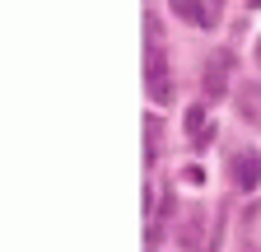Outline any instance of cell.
I'll use <instances>...</instances> for the list:
<instances>
[{
  "label": "cell",
  "mask_w": 261,
  "mask_h": 252,
  "mask_svg": "<svg viewBox=\"0 0 261 252\" xmlns=\"http://www.w3.org/2000/svg\"><path fill=\"white\" fill-rule=\"evenodd\" d=\"M238 182H243V187L256 182V159H252V154H243V159H238Z\"/></svg>",
  "instance_id": "7a4b0ae2"
},
{
  "label": "cell",
  "mask_w": 261,
  "mask_h": 252,
  "mask_svg": "<svg viewBox=\"0 0 261 252\" xmlns=\"http://www.w3.org/2000/svg\"><path fill=\"white\" fill-rule=\"evenodd\" d=\"M173 14L187 19V23H196V28H205V5H201V0H173Z\"/></svg>",
  "instance_id": "6da1fadb"
}]
</instances>
